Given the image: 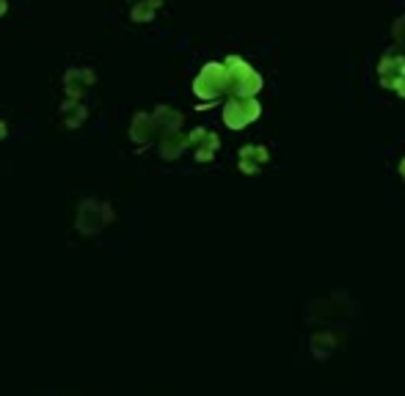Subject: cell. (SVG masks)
Masks as SVG:
<instances>
[{
    "mask_svg": "<svg viewBox=\"0 0 405 396\" xmlns=\"http://www.w3.org/2000/svg\"><path fill=\"white\" fill-rule=\"evenodd\" d=\"M226 75H229V94L243 96V99H257V91L262 88L260 72L240 55H229L224 61Z\"/></svg>",
    "mask_w": 405,
    "mask_h": 396,
    "instance_id": "cell-1",
    "label": "cell"
},
{
    "mask_svg": "<svg viewBox=\"0 0 405 396\" xmlns=\"http://www.w3.org/2000/svg\"><path fill=\"white\" fill-rule=\"evenodd\" d=\"M193 91L201 99H218L221 94L229 91V75H226L224 64H207L196 80H193Z\"/></svg>",
    "mask_w": 405,
    "mask_h": 396,
    "instance_id": "cell-2",
    "label": "cell"
},
{
    "mask_svg": "<svg viewBox=\"0 0 405 396\" xmlns=\"http://www.w3.org/2000/svg\"><path fill=\"white\" fill-rule=\"evenodd\" d=\"M260 102L257 99H243V96H232L224 108V122L229 127H246L260 116Z\"/></svg>",
    "mask_w": 405,
    "mask_h": 396,
    "instance_id": "cell-3",
    "label": "cell"
},
{
    "mask_svg": "<svg viewBox=\"0 0 405 396\" xmlns=\"http://www.w3.org/2000/svg\"><path fill=\"white\" fill-rule=\"evenodd\" d=\"M187 146H193V152H196V157H199V160H210V157L218 152L221 140H218V135H215V132L199 127V130H193L190 135H187Z\"/></svg>",
    "mask_w": 405,
    "mask_h": 396,
    "instance_id": "cell-4",
    "label": "cell"
},
{
    "mask_svg": "<svg viewBox=\"0 0 405 396\" xmlns=\"http://www.w3.org/2000/svg\"><path fill=\"white\" fill-rule=\"evenodd\" d=\"M265 160H268V149L260 146V143H248V146H243L240 154H237V163H240V168H243L246 174H254Z\"/></svg>",
    "mask_w": 405,
    "mask_h": 396,
    "instance_id": "cell-5",
    "label": "cell"
},
{
    "mask_svg": "<svg viewBox=\"0 0 405 396\" xmlns=\"http://www.w3.org/2000/svg\"><path fill=\"white\" fill-rule=\"evenodd\" d=\"M64 83H66V94H69L72 99H78V96L94 83V72H91V69H83V66L69 69V72L64 75Z\"/></svg>",
    "mask_w": 405,
    "mask_h": 396,
    "instance_id": "cell-6",
    "label": "cell"
},
{
    "mask_svg": "<svg viewBox=\"0 0 405 396\" xmlns=\"http://www.w3.org/2000/svg\"><path fill=\"white\" fill-rule=\"evenodd\" d=\"M405 69V58L403 55H397V52H386L383 58H381V66H378V72H381V80H383V86L389 88L400 75H403Z\"/></svg>",
    "mask_w": 405,
    "mask_h": 396,
    "instance_id": "cell-7",
    "label": "cell"
},
{
    "mask_svg": "<svg viewBox=\"0 0 405 396\" xmlns=\"http://www.w3.org/2000/svg\"><path fill=\"white\" fill-rule=\"evenodd\" d=\"M130 135H133L135 143H141V146H146L152 138H155V132H157V124H155V119H152V113H138L133 119V127H130Z\"/></svg>",
    "mask_w": 405,
    "mask_h": 396,
    "instance_id": "cell-8",
    "label": "cell"
},
{
    "mask_svg": "<svg viewBox=\"0 0 405 396\" xmlns=\"http://www.w3.org/2000/svg\"><path fill=\"white\" fill-rule=\"evenodd\" d=\"M182 149H187V135L185 132L171 130L160 135V152H163V157H177Z\"/></svg>",
    "mask_w": 405,
    "mask_h": 396,
    "instance_id": "cell-9",
    "label": "cell"
},
{
    "mask_svg": "<svg viewBox=\"0 0 405 396\" xmlns=\"http://www.w3.org/2000/svg\"><path fill=\"white\" fill-rule=\"evenodd\" d=\"M157 8V3H146V6H138V8H133V17L138 20V17H146V14H152Z\"/></svg>",
    "mask_w": 405,
    "mask_h": 396,
    "instance_id": "cell-10",
    "label": "cell"
},
{
    "mask_svg": "<svg viewBox=\"0 0 405 396\" xmlns=\"http://www.w3.org/2000/svg\"><path fill=\"white\" fill-rule=\"evenodd\" d=\"M395 34H397V39H403L405 42V17H400V20L395 22Z\"/></svg>",
    "mask_w": 405,
    "mask_h": 396,
    "instance_id": "cell-11",
    "label": "cell"
},
{
    "mask_svg": "<svg viewBox=\"0 0 405 396\" xmlns=\"http://www.w3.org/2000/svg\"><path fill=\"white\" fill-rule=\"evenodd\" d=\"M3 135H6V124H3V122H0V138H3Z\"/></svg>",
    "mask_w": 405,
    "mask_h": 396,
    "instance_id": "cell-12",
    "label": "cell"
},
{
    "mask_svg": "<svg viewBox=\"0 0 405 396\" xmlns=\"http://www.w3.org/2000/svg\"><path fill=\"white\" fill-rule=\"evenodd\" d=\"M400 171H403V176H405V160L400 163Z\"/></svg>",
    "mask_w": 405,
    "mask_h": 396,
    "instance_id": "cell-13",
    "label": "cell"
},
{
    "mask_svg": "<svg viewBox=\"0 0 405 396\" xmlns=\"http://www.w3.org/2000/svg\"><path fill=\"white\" fill-rule=\"evenodd\" d=\"M3 11H6V3H0V14H3Z\"/></svg>",
    "mask_w": 405,
    "mask_h": 396,
    "instance_id": "cell-14",
    "label": "cell"
},
{
    "mask_svg": "<svg viewBox=\"0 0 405 396\" xmlns=\"http://www.w3.org/2000/svg\"><path fill=\"white\" fill-rule=\"evenodd\" d=\"M403 78H405V69H403Z\"/></svg>",
    "mask_w": 405,
    "mask_h": 396,
    "instance_id": "cell-15",
    "label": "cell"
}]
</instances>
